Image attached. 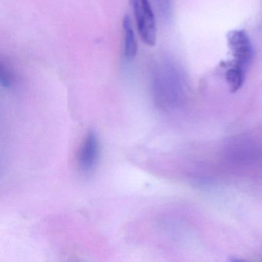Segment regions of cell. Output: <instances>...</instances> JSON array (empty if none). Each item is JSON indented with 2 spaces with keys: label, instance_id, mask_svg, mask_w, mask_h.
I'll list each match as a JSON object with an SVG mask.
<instances>
[{
  "label": "cell",
  "instance_id": "1",
  "mask_svg": "<svg viewBox=\"0 0 262 262\" xmlns=\"http://www.w3.org/2000/svg\"><path fill=\"white\" fill-rule=\"evenodd\" d=\"M176 75L174 68L168 64L157 66L153 71V96L161 108H174L179 103L180 86Z\"/></svg>",
  "mask_w": 262,
  "mask_h": 262
},
{
  "label": "cell",
  "instance_id": "7",
  "mask_svg": "<svg viewBox=\"0 0 262 262\" xmlns=\"http://www.w3.org/2000/svg\"><path fill=\"white\" fill-rule=\"evenodd\" d=\"M16 81V75L12 66L7 61L0 62V82L4 88L8 89L13 86Z\"/></svg>",
  "mask_w": 262,
  "mask_h": 262
},
{
  "label": "cell",
  "instance_id": "3",
  "mask_svg": "<svg viewBox=\"0 0 262 262\" xmlns=\"http://www.w3.org/2000/svg\"><path fill=\"white\" fill-rule=\"evenodd\" d=\"M227 40L234 57L230 63L246 70L253 58L252 45L248 35L244 30H233L228 33Z\"/></svg>",
  "mask_w": 262,
  "mask_h": 262
},
{
  "label": "cell",
  "instance_id": "5",
  "mask_svg": "<svg viewBox=\"0 0 262 262\" xmlns=\"http://www.w3.org/2000/svg\"><path fill=\"white\" fill-rule=\"evenodd\" d=\"M122 27L124 30V57L126 60L131 61L137 55L138 44L130 16L124 17Z\"/></svg>",
  "mask_w": 262,
  "mask_h": 262
},
{
  "label": "cell",
  "instance_id": "2",
  "mask_svg": "<svg viewBox=\"0 0 262 262\" xmlns=\"http://www.w3.org/2000/svg\"><path fill=\"white\" fill-rule=\"evenodd\" d=\"M138 32L145 45L154 47L157 40L156 16L149 0H131Z\"/></svg>",
  "mask_w": 262,
  "mask_h": 262
},
{
  "label": "cell",
  "instance_id": "6",
  "mask_svg": "<svg viewBox=\"0 0 262 262\" xmlns=\"http://www.w3.org/2000/svg\"><path fill=\"white\" fill-rule=\"evenodd\" d=\"M228 70L225 74V79L228 82L230 90L232 93L238 91L244 84L245 81V70L229 63L227 65Z\"/></svg>",
  "mask_w": 262,
  "mask_h": 262
},
{
  "label": "cell",
  "instance_id": "4",
  "mask_svg": "<svg viewBox=\"0 0 262 262\" xmlns=\"http://www.w3.org/2000/svg\"><path fill=\"white\" fill-rule=\"evenodd\" d=\"M99 156V141L95 132H89L78 154V165L82 172L91 173L97 165Z\"/></svg>",
  "mask_w": 262,
  "mask_h": 262
},
{
  "label": "cell",
  "instance_id": "8",
  "mask_svg": "<svg viewBox=\"0 0 262 262\" xmlns=\"http://www.w3.org/2000/svg\"><path fill=\"white\" fill-rule=\"evenodd\" d=\"M155 3L162 19L168 20L171 16V0H155Z\"/></svg>",
  "mask_w": 262,
  "mask_h": 262
}]
</instances>
